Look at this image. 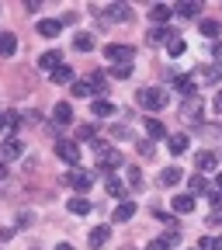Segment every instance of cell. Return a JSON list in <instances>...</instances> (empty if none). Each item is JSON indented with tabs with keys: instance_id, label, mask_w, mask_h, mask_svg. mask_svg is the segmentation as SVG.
<instances>
[{
	"instance_id": "obj_1",
	"label": "cell",
	"mask_w": 222,
	"mask_h": 250,
	"mask_svg": "<svg viewBox=\"0 0 222 250\" xmlns=\"http://www.w3.org/2000/svg\"><path fill=\"white\" fill-rule=\"evenodd\" d=\"M90 146H94V153H98V167H101V174H115L111 167H125V156H121L118 146H111V143H104V139H94Z\"/></svg>"
},
{
	"instance_id": "obj_4",
	"label": "cell",
	"mask_w": 222,
	"mask_h": 250,
	"mask_svg": "<svg viewBox=\"0 0 222 250\" xmlns=\"http://www.w3.org/2000/svg\"><path fill=\"white\" fill-rule=\"evenodd\" d=\"M202 111H205V101H202V94H191V98H184V104H181V118H184V122H191V125H202Z\"/></svg>"
},
{
	"instance_id": "obj_34",
	"label": "cell",
	"mask_w": 222,
	"mask_h": 250,
	"mask_svg": "<svg viewBox=\"0 0 222 250\" xmlns=\"http://www.w3.org/2000/svg\"><path fill=\"white\" fill-rule=\"evenodd\" d=\"M70 87H73V98H87V94H90V83L87 80H73Z\"/></svg>"
},
{
	"instance_id": "obj_40",
	"label": "cell",
	"mask_w": 222,
	"mask_h": 250,
	"mask_svg": "<svg viewBox=\"0 0 222 250\" xmlns=\"http://www.w3.org/2000/svg\"><path fill=\"white\" fill-rule=\"evenodd\" d=\"M136 149H139V156H146V160L153 156V143H136Z\"/></svg>"
},
{
	"instance_id": "obj_14",
	"label": "cell",
	"mask_w": 222,
	"mask_h": 250,
	"mask_svg": "<svg viewBox=\"0 0 222 250\" xmlns=\"http://www.w3.org/2000/svg\"><path fill=\"white\" fill-rule=\"evenodd\" d=\"M132 215H136V202L132 198H125V202L115 205V223H129Z\"/></svg>"
},
{
	"instance_id": "obj_8",
	"label": "cell",
	"mask_w": 222,
	"mask_h": 250,
	"mask_svg": "<svg viewBox=\"0 0 222 250\" xmlns=\"http://www.w3.org/2000/svg\"><path fill=\"white\" fill-rule=\"evenodd\" d=\"M222 80V62H212V66L195 70V83H219Z\"/></svg>"
},
{
	"instance_id": "obj_18",
	"label": "cell",
	"mask_w": 222,
	"mask_h": 250,
	"mask_svg": "<svg viewBox=\"0 0 222 250\" xmlns=\"http://www.w3.org/2000/svg\"><path fill=\"white\" fill-rule=\"evenodd\" d=\"M170 14H174V4H153V7H149V18H153L156 24L170 21Z\"/></svg>"
},
{
	"instance_id": "obj_30",
	"label": "cell",
	"mask_w": 222,
	"mask_h": 250,
	"mask_svg": "<svg viewBox=\"0 0 222 250\" xmlns=\"http://www.w3.org/2000/svg\"><path fill=\"white\" fill-rule=\"evenodd\" d=\"M181 177H184V174H181V167H167V170L160 174V184H167V188H170V184H177Z\"/></svg>"
},
{
	"instance_id": "obj_37",
	"label": "cell",
	"mask_w": 222,
	"mask_h": 250,
	"mask_svg": "<svg viewBox=\"0 0 222 250\" xmlns=\"http://www.w3.org/2000/svg\"><path fill=\"white\" fill-rule=\"evenodd\" d=\"M129 184L136 188V191H142V188H146V181H142V174H139V170H129Z\"/></svg>"
},
{
	"instance_id": "obj_29",
	"label": "cell",
	"mask_w": 222,
	"mask_h": 250,
	"mask_svg": "<svg viewBox=\"0 0 222 250\" xmlns=\"http://www.w3.org/2000/svg\"><path fill=\"white\" fill-rule=\"evenodd\" d=\"M52 83H73V70L66 66V62H62V66L52 73Z\"/></svg>"
},
{
	"instance_id": "obj_11",
	"label": "cell",
	"mask_w": 222,
	"mask_h": 250,
	"mask_svg": "<svg viewBox=\"0 0 222 250\" xmlns=\"http://www.w3.org/2000/svg\"><path fill=\"white\" fill-rule=\"evenodd\" d=\"M39 66H42V70H49V73H56V70L62 66V56H59L56 49H49V52H42V56H39Z\"/></svg>"
},
{
	"instance_id": "obj_52",
	"label": "cell",
	"mask_w": 222,
	"mask_h": 250,
	"mask_svg": "<svg viewBox=\"0 0 222 250\" xmlns=\"http://www.w3.org/2000/svg\"><path fill=\"white\" fill-rule=\"evenodd\" d=\"M219 94H222V90H219Z\"/></svg>"
},
{
	"instance_id": "obj_7",
	"label": "cell",
	"mask_w": 222,
	"mask_h": 250,
	"mask_svg": "<svg viewBox=\"0 0 222 250\" xmlns=\"http://www.w3.org/2000/svg\"><path fill=\"white\" fill-rule=\"evenodd\" d=\"M66 184L77 188V195H87L94 188V170H73V174H66Z\"/></svg>"
},
{
	"instance_id": "obj_17",
	"label": "cell",
	"mask_w": 222,
	"mask_h": 250,
	"mask_svg": "<svg viewBox=\"0 0 222 250\" xmlns=\"http://www.w3.org/2000/svg\"><path fill=\"white\" fill-rule=\"evenodd\" d=\"M108 236H111V226H94V229H90V247L101 250V247L108 243Z\"/></svg>"
},
{
	"instance_id": "obj_19",
	"label": "cell",
	"mask_w": 222,
	"mask_h": 250,
	"mask_svg": "<svg viewBox=\"0 0 222 250\" xmlns=\"http://www.w3.org/2000/svg\"><path fill=\"white\" fill-rule=\"evenodd\" d=\"M215 164H219V156H215L212 149H202V153H198V174H208V170H215Z\"/></svg>"
},
{
	"instance_id": "obj_43",
	"label": "cell",
	"mask_w": 222,
	"mask_h": 250,
	"mask_svg": "<svg viewBox=\"0 0 222 250\" xmlns=\"http://www.w3.org/2000/svg\"><path fill=\"white\" fill-rule=\"evenodd\" d=\"M212 205H215V208H222V191H212Z\"/></svg>"
},
{
	"instance_id": "obj_23",
	"label": "cell",
	"mask_w": 222,
	"mask_h": 250,
	"mask_svg": "<svg viewBox=\"0 0 222 250\" xmlns=\"http://www.w3.org/2000/svg\"><path fill=\"white\" fill-rule=\"evenodd\" d=\"M198 11H202V4H195V0H181L174 7V14H181V18H198Z\"/></svg>"
},
{
	"instance_id": "obj_36",
	"label": "cell",
	"mask_w": 222,
	"mask_h": 250,
	"mask_svg": "<svg viewBox=\"0 0 222 250\" xmlns=\"http://www.w3.org/2000/svg\"><path fill=\"white\" fill-rule=\"evenodd\" d=\"M111 139H132V129H129V125H115V129H111Z\"/></svg>"
},
{
	"instance_id": "obj_27",
	"label": "cell",
	"mask_w": 222,
	"mask_h": 250,
	"mask_svg": "<svg viewBox=\"0 0 222 250\" xmlns=\"http://www.w3.org/2000/svg\"><path fill=\"white\" fill-rule=\"evenodd\" d=\"M174 87H177V90L184 94V98H191L198 83H195V77H174Z\"/></svg>"
},
{
	"instance_id": "obj_12",
	"label": "cell",
	"mask_w": 222,
	"mask_h": 250,
	"mask_svg": "<svg viewBox=\"0 0 222 250\" xmlns=\"http://www.w3.org/2000/svg\"><path fill=\"white\" fill-rule=\"evenodd\" d=\"M59 31H62V21H59V18H42V21H39V35H45V39H56Z\"/></svg>"
},
{
	"instance_id": "obj_51",
	"label": "cell",
	"mask_w": 222,
	"mask_h": 250,
	"mask_svg": "<svg viewBox=\"0 0 222 250\" xmlns=\"http://www.w3.org/2000/svg\"><path fill=\"white\" fill-rule=\"evenodd\" d=\"M195 250H198V247H195Z\"/></svg>"
},
{
	"instance_id": "obj_21",
	"label": "cell",
	"mask_w": 222,
	"mask_h": 250,
	"mask_svg": "<svg viewBox=\"0 0 222 250\" xmlns=\"http://www.w3.org/2000/svg\"><path fill=\"white\" fill-rule=\"evenodd\" d=\"M174 212H177V215L195 212V195H177V198H174Z\"/></svg>"
},
{
	"instance_id": "obj_41",
	"label": "cell",
	"mask_w": 222,
	"mask_h": 250,
	"mask_svg": "<svg viewBox=\"0 0 222 250\" xmlns=\"http://www.w3.org/2000/svg\"><path fill=\"white\" fill-rule=\"evenodd\" d=\"M80 139H90V143L98 139V136H94V125H80Z\"/></svg>"
},
{
	"instance_id": "obj_3",
	"label": "cell",
	"mask_w": 222,
	"mask_h": 250,
	"mask_svg": "<svg viewBox=\"0 0 222 250\" xmlns=\"http://www.w3.org/2000/svg\"><path fill=\"white\" fill-rule=\"evenodd\" d=\"M94 14H98L101 21H118V24L132 21V7H129V4H98V7H94Z\"/></svg>"
},
{
	"instance_id": "obj_42",
	"label": "cell",
	"mask_w": 222,
	"mask_h": 250,
	"mask_svg": "<svg viewBox=\"0 0 222 250\" xmlns=\"http://www.w3.org/2000/svg\"><path fill=\"white\" fill-rule=\"evenodd\" d=\"M11 236H14V229H11V226H0V243H7Z\"/></svg>"
},
{
	"instance_id": "obj_20",
	"label": "cell",
	"mask_w": 222,
	"mask_h": 250,
	"mask_svg": "<svg viewBox=\"0 0 222 250\" xmlns=\"http://www.w3.org/2000/svg\"><path fill=\"white\" fill-rule=\"evenodd\" d=\"M66 208H70L73 215H87L94 205H90V198H87V195H77V198H70V205H66Z\"/></svg>"
},
{
	"instance_id": "obj_38",
	"label": "cell",
	"mask_w": 222,
	"mask_h": 250,
	"mask_svg": "<svg viewBox=\"0 0 222 250\" xmlns=\"http://www.w3.org/2000/svg\"><path fill=\"white\" fill-rule=\"evenodd\" d=\"M115 77H118V80L132 77V62H121V66H115Z\"/></svg>"
},
{
	"instance_id": "obj_49",
	"label": "cell",
	"mask_w": 222,
	"mask_h": 250,
	"mask_svg": "<svg viewBox=\"0 0 222 250\" xmlns=\"http://www.w3.org/2000/svg\"><path fill=\"white\" fill-rule=\"evenodd\" d=\"M215 111H222V94H219V98H215Z\"/></svg>"
},
{
	"instance_id": "obj_24",
	"label": "cell",
	"mask_w": 222,
	"mask_h": 250,
	"mask_svg": "<svg viewBox=\"0 0 222 250\" xmlns=\"http://www.w3.org/2000/svg\"><path fill=\"white\" fill-rule=\"evenodd\" d=\"M18 52V39H14V31H4L0 35V56H14Z\"/></svg>"
},
{
	"instance_id": "obj_10",
	"label": "cell",
	"mask_w": 222,
	"mask_h": 250,
	"mask_svg": "<svg viewBox=\"0 0 222 250\" xmlns=\"http://www.w3.org/2000/svg\"><path fill=\"white\" fill-rule=\"evenodd\" d=\"M177 243H181V233H177V229H167L163 236H156L146 250H170V247H177Z\"/></svg>"
},
{
	"instance_id": "obj_39",
	"label": "cell",
	"mask_w": 222,
	"mask_h": 250,
	"mask_svg": "<svg viewBox=\"0 0 222 250\" xmlns=\"http://www.w3.org/2000/svg\"><path fill=\"white\" fill-rule=\"evenodd\" d=\"M202 136H208V139H222V129H215V125H205Z\"/></svg>"
},
{
	"instance_id": "obj_33",
	"label": "cell",
	"mask_w": 222,
	"mask_h": 250,
	"mask_svg": "<svg viewBox=\"0 0 222 250\" xmlns=\"http://www.w3.org/2000/svg\"><path fill=\"white\" fill-rule=\"evenodd\" d=\"M184 49H187V45H184V39H181V35H174V39L167 42V52H170V56H184Z\"/></svg>"
},
{
	"instance_id": "obj_13",
	"label": "cell",
	"mask_w": 222,
	"mask_h": 250,
	"mask_svg": "<svg viewBox=\"0 0 222 250\" xmlns=\"http://www.w3.org/2000/svg\"><path fill=\"white\" fill-rule=\"evenodd\" d=\"M104 188H108V195L118 198V202H125V195H129V191H125V184H121L115 174H104Z\"/></svg>"
},
{
	"instance_id": "obj_28",
	"label": "cell",
	"mask_w": 222,
	"mask_h": 250,
	"mask_svg": "<svg viewBox=\"0 0 222 250\" xmlns=\"http://www.w3.org/2000/svg\"><path fill=\"white\" fill-rule=\"evenodd\" d=\"M73 49L77 52H90L94 49V39L87 35V31H77V35H73Z\"/></svg>"
},
{
	"instance_id": "obj_6",
	"label": "cell",
	"mask_w": 222,
	"mask_h": 250,
	"mask_svg": "<svg viewBox=\"0 0 222 250\" xmlns=\"http://www.w3.org/2000/svg\"><path fill=\"white\" fill-rule=\"evenodd\" d=\"M104 56L111 59V62H132V56H136V49L132 45H121V42H111V45H104Z\"/></svg>"
},
{
	"instance_id": "obj_35",
	"label": "cell",
	"mask_w": 222,
	"mask_h": 250,
	"mask_svg": "<svg viewBox=\"0 0 222 250\" xmlns=\"http://www.w3.org/2000/svg\"><path fill=\"white\" fill-rule=\"evenodd\" d=\"M187 184H191V191H205V174H191V177H187Z\"/></svg>"
},
{
	"instance_id": "obj_2",
	"label": "cell",
	"mask_w": 222,
	"mask_h": 250,
	"mask_svg": "<svg viewBox=\"0 0 222 250\" xmlns=\"http://www.w3.org/2000/svg\"><path fill=\"white\" fill-rule=\"evenodd\" d=\"M136 101H139L142 108H149V111H160V108L170 104V94H167V87H142V90L136 94Z\"/></svg>"
},
{
	"instance_id": "obj_45",
	"label": "cell",
	"mask_w": 222,
	"mask_h": 250,
	"mask_svg": "<svg viewBox=\"0 0 222 250\" xmlns=\"http://www.w3.org/2000/svg\"><path fill=\"white\" fill-rule=\"evenodd\" d=\"M4 129H7V115H4V111H0V132H4Z\"/></svg>"
},
{
	"instance_id": "obj_46",
	"label": "cell",
	"mask_w": 222,
	"mask_h": 250,
	"mask_svg": "<svg viewBox=\"0 0 222 250\" xmlns=\"http://www.w3.org/2000/svg\"><path fill=\"white\" fill-rule=\"evenodd\" d=\"M212 250H222V236H215V240H212Z\"/></svg>"
},
{
	"instance_id": "obj_44",
	"label": "cell",
	"mask_w": 222,
	"mask_h": 250,
	"mask_svg": "<svg viewBox=\"0 0 222 250\" xmlns=\"http://www.w3.org/2000/svg\"><path fill=\"white\" fill-rule=\"evenodd\" d=\"M212 56H215V62H222V42H215V49H212Z\"/></svg>"
},
{
	"instance_id": "obj_26",
	"label": "cell",
	"mask_w": 222,
	"mask_h": 250,
	"mask_svg": "<svg viewBox=\"0 0 222 250\" xmlns=\"http://www.w3.org/2000/svg\"><path fill=\"white\" fill-rule=\"evenodd\" d=\"M146 132H149V139H167V129L160 118H146Z\"/></svg>"
},
{
	"instance_id": "obj_15",
	"label": "cell",
	"mask_w": 222,
	"mask_h": 250,
	"mask_svg": "<svg viewBox=\"0 0 222 250\" xmlns=\"http://www.w3.org/2000/svg\"><path fill=\"white\" fill-rule=\"evenodd\" d=\"M52 122H56V125H70V122H73V108H70L66 101H59V104L52 108Z\"/></svg>"
},
{
	"instance_id": "obj_5",
	"label": "cell",
	"mask_w": 222,
	"mask_h": 250,
	"mask_svg": "<svg viewBox=\"0 0 222 250\" xmlns=\"http://www.w3.org/2000/svg\"><path fill=\"white\" fill-rule=\"evenodd\" d=\"M56 156H59V160H66L70 167H77V164H80V143L59 139V143H56Z\"/></svg>"
},
{
	"instance_id": "obj_48",
	"label": "cell",
	"mask_w": 222,
	"mask_h": 250,
	"mask_svg": "<svg viewBox=\"0 0 222 250\" xmlns=\"http://www.w3.org/2000/svg\"><path fill=\"white\" fill-rule=\"evenodd\" d=\"M215 191H222V174H219V177H215Z\"/></svg>"
},
{
	"instance_id": "obj_47",
	"label": "cell",
	"mask_w": 222,
	"mask_h": 250,
	"mask_svg": "<svg viewBox=\"0 0 222 250\" xmlns=\"http://www.w3.org/2000/svg\"><path fill=\"white\" fill-rule=\"evenodd\" d=\"M4 177H7V164H4V160H0V181H4Z\"/></svg>"
},
{
	"instance_id": "obj_32",
	"label": "cell",
	"mask_w": 222,
	"mask_h": 250,
	"mask_svg": "<svg viewBox=\"0 0 222 250\" xmlns=\"http://www.w3.org/2000/svg\"><path fill=\"white\" fill-rule=\"evenodd\" d=\"M174 35H170V28H163V24H156L153 31H149V42H170Z\"/></svg>"
},
{
	"instance_id": "obj_31",
	"label": "cell",
	"mask_w": 222,
	"mask_h": 250,
	"mask_svg": "<svg viewBox=\"0 0 222 250\" xmlns=\"http://www.w3.org/2000/svg\"><path fill=\"white\" fill-rule=\"evenodd\" d=\"M198 28H202V35H205V39H215L219 31H222V28H219V21H212V18H205Z\"/></svg>"
},
{
	"instance_id": "obj_16",
	"label": "cell",
	"mask_w": 222,
	"mask_h": 250,
	"mask_svg": "<svg viewBox=\"0 0 222 250\" xmlns=\"http://www.w3.org/2000/svg\"><path fill=\"white\" fill-rule=\"evenodd\" d=\"M87 83H90V94H98V98H101V94L108 90V77H104L101 70H94V73L87 77Z\"/></svg>"
},
{
	"instance_id": "obj_9",
	"label": "cell",
	"mask_w": 222,
	"mask_h": 250,
	"mask_svg": "<svg viewBox=\"0 0 222 250\" xmlns=\"http://www.w3.org/2000/svg\"><path fill=\"white\" fill-rule=\"evenodd\" d=\"M21 153H24V143H21L18 136H11L4 146H0V160H4V164H7V160H18Z\"/></svg>"
},
{
	"instance_id": "obj_50",
	"label": "cell",
	"mask_w": 222,
	"mask_h": 250,
	"mask_svg": "<svg viewBox=\"0 0 222 250\" xmlns=\"http://www.w3.org/2000/svg\"><path fill=\"white\" fill-rule=\"evenodd\" d=\"M56 250H73V247H70V243H59V247H56Z\"/></svg>"
},
{
	"instance_id": "obj_22",
	"label": "cell",
	"mask_w": 222,
	"mask_h": 250,
	"mask_svg": "<svg viewBox=\"0 0 222 250\" xmlns=\"http://www.w3.org/2000/svg\"><path fill=\"white\" fill-rule=\"evenodd\" d=\"M90 115H98V118H111V115H115V104H111V101H104V98H98V101L90 104Z\"/></svg>"
},
{
	"instance_id": "obj_25",
	"label": "cell",
	"mask_w": 222,
	"mask_h": 250,
	"mask_svg": "<svg viewBox=\"0 0 222 250\" xmlns=\"http://www.w3.org/2000/svg\"><path fill=\"white\" fill-rule=\"evenodd\" d=\"M187 143H191V139H187L184 132H177V136H170V139H167V146H170V153H174V156L187 153Z\"/></svg>"
}]
</instances>
